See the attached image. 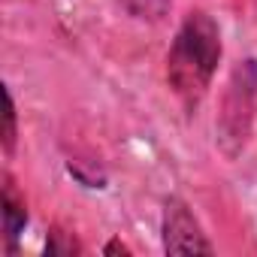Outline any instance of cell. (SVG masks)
Wrapping results in <instances>:
<instances>
[{"mask_svg": "<svg viewBox=\"0 0 257 257\" xmlns=\"http://www.w3.org/2000/svg\"><path fill=\"white\" fill-rule=\"evenodd\" d=\"M25 224H28L25 200L16 194V185L7 179V185H4V233H7V245H10V248H13L16 239L22 236Z\"/></svg>", "mask_w": 257, "mask_h": 257, "instance_id": "cell-4", "label": "cell"}, {"mask_svg": "<svg viewBox=\"0 0 257 257\" xmlns=\"http://www.w3.org/2000/svg\"><path fill=\"white\" fill-rule=\"evenodd\" d=\"M4 146L7 152H13L16 146V103H13V94L7 91V131H4Z\"/></svg>", "mask_w": 257, "mask_h": 257, "instance_id": "cell-6", "label": "cell"}, {"mask_svg": "<svg viewBox=\"0 0 257 257\" xmlns=\"http://www.w3.org/2000/svg\"><path fill=\"white\" fill-rule=\"evenodd\" d=\"M221 61V31L206 13H188L167 55V82L185 109L206 97Z\"/></svg>", "mask_w": 257, "mask_h": 257, "instance_id": "cell-1", "label": "cell"}, {"mask_svg": "<svg viewBox=\"0 0 257 257\" xmlns=\"http://www.w3.org/2000/svg\"><path fill=\"white\" fill-rule=\"evenodd\" d=\"M118 4L131 13L134 19L152 22V25L164 22V19L170 16V10H173V0H118Z\"/></svg>", "mask_w": 257, "mask_h": 257, "instance_id": "cell-5", "label": "cell"}, {"mask_svg": "<svg viewBox=\"0 0 257 257\" xmlns=\"http://www.w3.org/2000/svg\"><path fill=\"white\" fill-rule=\"evenodd\" d=\"M164 251L167 254H212V242L206 239L200 221L182 200H170L164 209Z\"/></svg>", "mask_w": 257, "mask_h": 257, "instance_id": "cell-3", "label": "cell"}, {"mask_svg": "<svg viewBox=\"0 0 257 257\" xmlns=\"http://www.w3.org/2000/svg\"><path fill=\"white\" fill-rule=\"evenodd\" d=\"M115 251H121V254H127V248H124L121 242H109V245H106V254H115Z\"/></svg>", "mask_w": 257, "mask_h": 257, "instance_id": "cell-7", "label": "cell"}, {"mask_svg": "<svg viewBox=\"0 0 257 257\" xmlns=\"http://www.w3.org/2000/svg\"><path fill=\"white\" fill-rule=\"evenodd\" d=\"M254 100H257V64L242 61L233 70V79L224 94V109L218 118V134H221V146L227 155H236L251 134Z\"/></svg>", "mask_w": 257, "mask_h": 257, "instance_id": "cell-2", "label": "cell"}]
</instances>
